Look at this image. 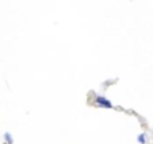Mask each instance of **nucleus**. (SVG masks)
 Returning a JSON list of instances; mask_svg holds the SVG:
<instances>
[{"instance_id":"1","label":"nucleus","mask_w":153,"mask_h":144,"mask_svg":"<svg viewBox=\"0 0 153 144\" xmlns=\"http://www.w3.org/2000/svg\"><path fill=\"white\" fill-rule=\"evenodd\" d=\"M97 104L101 105V107H105V108H112V107H113V105H112V101H109L107 99H105V97H102V96L97 97Z\"/></svg>"},{"instance_id":"2","label":"nucleus","mask_w":153,"mask_h":144,"mask_svg":"<svg viewBox=\"0 0 153 144\" xmlns=\"http://www.w3.org/2000/svg\"><path fill=\"white\" fill-rule=\"evenodd\" d=\"M4 137H5V141H7L8 144H12V143H14V140H12V136H11V133H10V132H5V133H4Z\"/></svg>"},{"instance_id":"3","label":"nucleus","mask_w":153,"mask_h":144,"mask_svg":"<svg viewBox=\"0 0 153 144\" xmlns=\"http://www.w3.org/2000/svg\"><path fill=\"white\" fill-rule=\"evenodd\" d=\"M137 140H138V143L145 144V135H142V133H141V135H138V139H137Z\"/></svg>"}]
</instances>
